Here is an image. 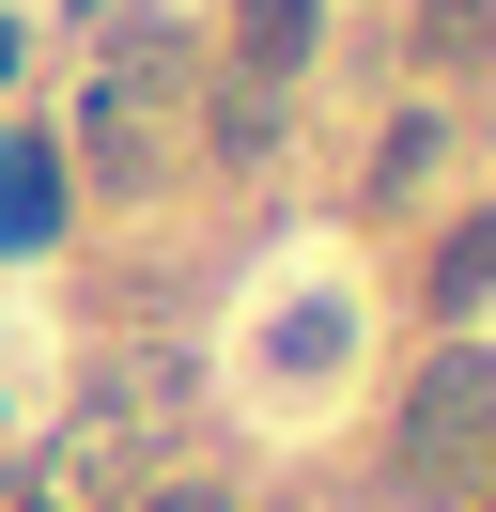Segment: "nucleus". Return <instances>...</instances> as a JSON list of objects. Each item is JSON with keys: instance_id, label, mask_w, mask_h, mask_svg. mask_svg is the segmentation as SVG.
Returning <instances> with one entry per match:
<instances>
[{"instance_id": "6", "label": "nucleus", "mask_w": 496, "mask_h": 512, "mask_svg": "<svg viewBox=\"0 0 496 512\" xmlns=\"http://www.w3.org/2000/svg\"><path fill=\"white\" fill-rule=\"evenodd\" d=\"M279 140H295V94H264V78H233V94H217V125H202V156H217V171H264Z\"/></svg>"}, {"instance_id": "5", "label": "nucleus", "mask_w": 496, "mask_h": 512, "mask_svg": "<svg viewBox=\"0 0 496 512\" xmlns=\"http://www.w3.org/2000/svg\"><path fill=\"white\" fill-rule=\"evenodd\" d=\"M326 47V0H233V78H264V94H295V63Z\"/></svg>"}, {"instance_id": "10", "label": "nucleus", "mask_w": 496, "mask_h": 512, "mask_svg": "<svg viewBox=\"0 0 496 512\" xmlns=\"http://www.w3.org/2000/svg\"><path fill=\"white\" fill-rule=\"evenodd\" d=\"M0 78H16V16H0Z\"/></svg>"}, {"instance_id": "7", "label": "nucleus", "mask_w": 496, "mask_h": 512, "mask_svg": "<svg viewBox=\"0 0 496 512\" xmlns=\"http://www.w3.org/2000/svg\"><path fill=\"white\" fill-rule=\"evenodd\" d=\"M419 63L434 78H481L496 63V0H419Z\"/></svg>"}, {"instance_id": "2", "label": "nucleus", "mask_w": 496, "mask_h": 512, "mask_svg": "<svg viewBox=\"0 0 496 512\" xmlns=\"http://www.w3.org/2000/svg\"><path fill=\"white\" fill-rule=\"evenodd\" d=\"M171 94H186V47L171 32L109 47V78L78 94V140H62V156H78L93 187H155V171H171V125H155V109H171Z\"/></svg>"}, {"instance_id": "4", "label": "nucleus", "mask_w": 496, "mask_h": 512, "mask_svg": "<svg viewBox=\"0 0 496 512\" xmlns=\"http://www.w3.org/2000/svg\"><path fill=\"white\" fill-rule=\"evenodd\" d=\"M0 249H62V140L47 125H16V140H0Z\"/></svg>"}, {"instance_id": "1", "label": "nucleus", "mask_w": 496, "mask_h": 512, "mask_svg": "<svg viewBox=\"0 0 496 512\" xmlns=\"http://www.w3.org/2000/svg\"><path fill=\"white\" fill-rule=\"evenodd\" d=\"M481 481H496V342L450 326L388 404V497H481Z\"/></svg>"}, {"instance_id": "8", "label": "nucleus", "mask_w": 496, "mask_h": 512, "mask_svg": "<svg viewBox=\"0 0 496 512\" xmlns=\"http://www.w3.org/2000/svg\"><path fill=\"white\" fill-rule=\"evenodd\" d=\"M434 156H450V109H403V125L372 140V202H403V187H434Z\"/></svg>"}, {"instance_id": "11", "label": "nucleus", "mask_w": 496, "mask_h": 512, "mask_svg": "<svg viewBox=\"0 0 496 512\" xmlns=\"http://www.w3.org/2000/svg\"><path fill=\"white\" fill-rule=\"evenodd\" d=\"M481 512H496V497H481Z\"/></svg>"}, {"instance_id": "3", "label": "nucleus", "mask_w": 496, "mask_h": 512, "mask_svg": "<svg viewBox=\"0 0 496 512\" xmlns=\"http://www.w3.org/2000/svg\"><path fill=\"white\" fill-rule=\"evenodd\" d=\"M419 311H434V342L496 311V202H465V218L434 233V264H419Z\"/></svg>"}, {"instance_id": "9", "label": "nucleus", "mask_w": 496, "mask_h": 512, "mask_svg": "<svg viewBox=\"0 0 496 512\" xmlns=\"http://www.w3.org/2000/svg\"><path fill=\"white\" fill-rule=\"evenodd\" d=\"M124 512H233V481H140Z\"/></svg>"}]
</instances>
